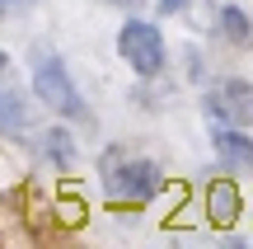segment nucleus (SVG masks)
I'll return each instance as SVG.
<instances>
[{"label": "nucleus", "mask_w": 253, "mask_h": 249, "mask_svg": "<svg viewBox=\"0 0 253 249\" xmlns=\"http://www.w3.org/2000/svg\"><path fill=\"white\" fill-rule=\"evenodd\" d=\"M33 90H38V99H42L52 113H61V118H71V122H89V108L80 103V90H75V80L66 75L61 56H42V61H38Z\"/></svg>", "instance_id": "f257e3e1"}, {"label": "nucleus", "mask_w": 253, "mask_h": 249, "mask_svg": "<svg viewBox=\"0 0 253 249\" xmlns=\"http://www.w3.org/2000/svg\"><path fill=\"white\" fill-rule=\"evenodd\" d=\"M118 52H122V61L131 66L136 75H160L164 71V38H160V28L145 24V19H126L122 24Z\"/></svg>", "instance_id": "f03ea898"}, {"label": "nucleus", "mask_w": 253, "mask_h": 249, "mask_svg": "<svg viewBox=\"0 0 253 249\" xmlns=\"http://www.w3.org/2000/svg\"><path fill=\"white\" fill-rule=\"evenodd\" d=\"M103 184H108L113 198L150 202V198L160 193L164 174H160V165H150V160H126V165H118V155H108V165H103Z\"/></svg>", "instance_id": "7ed1b4c3"}, {"label": "nucleus", "mask_w": 253, "mask_h": 249, "mask_svg": "<svg viewBox=\"0 0 253 249\" xmlns=\"http://www.w3.org/2000/svg\"><path fill=\"white\" fill-rule=\"evenodd\" d=\"M207 113L235 122V127H253V80H239V75L220 80V90L207 99Z\"/></svg>", "instance_id": "20e7f679"}, {"label": "nucleus", "mask_w": 253, "mask_h": 249, "mask_svg": "<svg viewBox=\"0 0 253 249\" xmlns=\"http://www.w3.org/2000/svg\"><path fill=\"white\" fill-rule=\"evenodd\" d=\"M216 155L225 160V169H253V137H244V127H216Z\"/></svg>", "instance_id": "39448f33"}, {"label": "nucleus", "mask_w": 253, "mask_h": 249, "mask_svg": "<svg viewBox=\"0 0 253 249\" xmlns=\"http://www.w3.org/2000/svg\"><path fill=\"white\" fill-rule=\"evenodd\" d=\"M220 33H225L235 47H253V19L239 5H225L220 9Z\"/></svg>", "instance_id": "423d86ee"}, {"label": "nucleus", "mask_w": 253, "mask_h": 249, "mask_svg": "<svg viewBox=\"0 0 253 249\" xmlns=\"http://www.w3.org/2000/svg\"><path fill=\"white\" fill-rule=\"evenodd\" d=\"M235 212H239V188L230 184V179H216V184H211V216H216V221H230Z\"/></svg>", "instance_id": "0eeeda50"}, {"label": "nucleus", "mask_w": 253, "mask_h": 249, "mask_svg": "<svg viewBox=\"0 0 253 249\" xmlns=\"http://www.w3.org/2000/svg\"><path fill=\"white\" fill-rule=\"evenodd\" d=\"M28 127V108L19 103V94H9V90H0V132H24Z\"/></svg>", "instance_id": "6e6552de"}, {"label": "nucleus", "mask_w": 253, "mask_h": 249, "mask_svg": "<svg viewBox=\"0 0 253 249\" xmlns=\"http://www.w3.org/2000/svg\"><path fill=\"white\" fill-rule=\"evenodd\" d=\"M47 155H56V160L66 165V160H71V132H61V127L47 132Z\"/></svg>", "instance_id": "1a4fd4ad"}, {"label": "nucleus", "mask_w": 253, "mask_h": 249, "mask_svg": "<svg viewBox=\"0 0 253 249\" xmlns=\"http://www.w3.org/2000/svg\"><path fill=\"white\" fill-rule=\"evenodd\" d=\"M160 5H164V14H178V9L188 5V0H160Z\"/></svg>", "instance_id": "9d476101"}, {"label": "nucleus", "mask_w": 253, "mask_h": 249, "mask_svg": "<svg viewBox=\"0 0 253 249\" xmlns=\"http://www.w3.org/2000/svg\"><path fill=\"white\" fill-rule=\"evenodd\" d=\"M0 75H9V56L5 52H0Z\"/></svg>", "instance_id": "9b49d317"}, {"label": "nucleus", "mask_w": 253, "mask_h": 249, "mask_svg": "<svg viewBox=\"0 0 253 249\" xmlns=\"http://www.w3.org/2000/svg\"><path fill=\"white\" fill-rule=\"evenodd\" d=\"M108 5H136V0H108Z\"/></svg>", "instance_id": "f8f14e48"}, {"label": "nucleus", "mask_w": 253, "mask_h": 249, "mask_svg": "<svg viewBox=\"0 0 253 249\" xmlns=\"http://www.w3.org/2000/svg\"><path fill=\"white\" fill-rule=\"evenodd\" d=\"M0 14H5V0H0Z\"/></svg>", "instance_id": "ddd939ff"}]
</instances>
